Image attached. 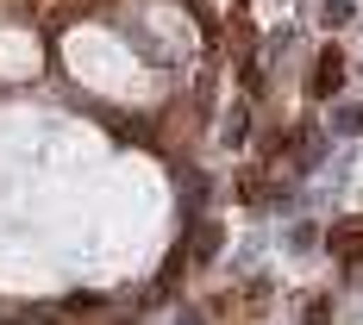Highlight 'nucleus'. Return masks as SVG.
I'll return each instance as SVG.
<instances>
[{
  "mask_svg": "<svg viewBox=\"0 0 363 325\" xmlns=\"http://www.w3.org/2000/svg\"><path fill=\"white\" fill-rule=\"evenodd\" d=\"M326 19H332V25H345V19H351V0H326Z\"/></svg>",
  "mask_w": 363,
  "mask_h": 325,
  "instance_id": "nucleus-3",
  "label": "nucleus"
},
{
  "mask_svg": "<svg viewBox=\"0 0 363 325\" xmlns=\"http://www.w3.org/2000/svg\"><path fill=\"white\" fill-rule=\"evenodd\" d=\"M332 251L357 263V256H363V225H345V232H332Z\"/></svg>",
  "mask_w": 363,
  "mask_h": 325,
  "instance_id": "nucleus-2",
  "label": "nucleus"
},
{
  "mask_svg": "<svg viewBox=\"0 0 363 325\" xmlns=\"http://www.w3.org/2000/svg\"><path fill=\"white\" fill-rule=\"evenodd\" d=\"M338 81H345V57H338V50H326V57H320V69H313V94L326 101Z\"/></svg>",
  "mask_w": 363,
  "mask_h": 325,
  "instance_id": "nucleus-1",
  "label": "nucleus"
}]
</instances>
